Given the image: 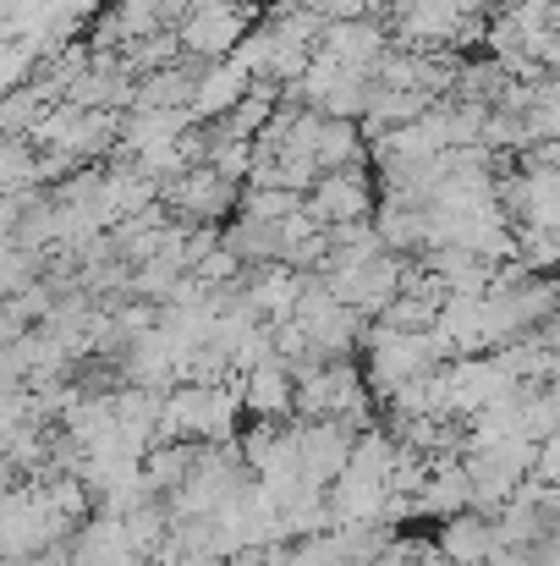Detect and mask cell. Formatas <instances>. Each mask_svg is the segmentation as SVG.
<instances>
[{
    "label": "cell",
    "mask_w": 560,
    "mask_h": 566,
    "mask_svg": "<svg viewBox=\"0 0 560 566\" xmlns=\"http://www.w3.org/2000/svg\"><path fill=\"white\" fill-rule=\"evenodd\" d=\"M303 209L319 220V226H352V220H369L373 214V188L363 177V166H341V171H319L308 192H303Z\"/></svg>",
    "instance_id": "6da1fadb"
},
{
    "label": "cell",
    "mask_w": 560,
    "mask_h": 566,
    "mask_svg": "<svg viewBox=\"0 0 560 566\" xmlns=\"http://www.w3.org/2000/svg\"><path fill=\"white\" fill-rule=\"evenodd\" d=\"M236 203H242L247 220H270V226H275V220H286V214L303 209V192L297 188H242Z\"/></svg>",
    "instance_id": "277c9868"
},
{
    "label": "cell",
    "mask_w": 560,
    "mask_h": 566,
    "mask_svg": "<svg viewBox=\"0 0 560 566\" xmlns=\"http://www.w3.org/2000/svg\"><path fill=\"white\" fill-rule=\"evenodd\" d=\"M236 182H225V177H214L209 166H187L177 171L160 198L171 203V214H182V226H220L225 214H231V203H236Z\"/></svg>",
    "instance_id": "7a4b0ae2"
},
{
    "label": "cell",
    "mask_w": 560,
    "mask_h": 566,
    "mask_svg": "<svg viewBox=\"0 0 560 566\" xmlns=\"http://www.w3.org/2000/svg\"><path fill=\"white\" fill-rule=\"evenodd\" d=\"M247 11L253 6H192L177 22V44L187 61H225L236 50V39L247 33Z\"/></svg>",
    "instance_id": "3957f363"
},
{
    "label": "cell",
    "mask_w": 560,
    "mask_h": 566,
    "mask_svg": "<svg viewBox=\"0 0 560 566\" xmlns=\"http://www.w3.org/2000/svg\"><path fill=\"white\" fill-rule=\"evenodd\" d=\"M308 6H314L325 22H347V17H363L373 0H308Z\"/></svg>",
    "instance_id": "5b68a950"
}]
</instances>
